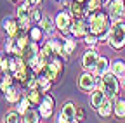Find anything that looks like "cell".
Instances as JSON below:
<instances>
[{"mask_svg": "<svg viewBox=\"0 0 125 123\" xmlns=\"http://www.w3.org/2000/svg\"><path fill=\"white\" fill-rule=\"evenodd\" d=\"M87 23H89L90 33L101 37L103 33H108V31H109V26H111V18H109L108 12L96 10V12L87 14Z\"/></svg>", "mask_w": 125, "mask_h": 123, "instance_id": "cell-1", "label": "cell"}, {"mask_svg": "<svg viewBox=\"0 0 125 123\" xmlns=\"http://www.w3.org/2000/svg\"><path fill=\"white\" fill-rule=\"evenodd\" d=\"M108 45L115 52L125 49V23H122V21L111 23V26H109V40H108Z\"/></svg>", "mask_w": 125, "mask_h": 123, "instance_id": "cell-2", "label": "cell"}, {"mask_svg": "<svg viewBox=\"0 0 125 123\" xmlns=\"http://www.w3.org/2000/svg\"><path fill=\"white\" fill-rule=\"evenodd\" d=\"M120 88H122V83H120V78L111 73V71H108L103 75V90H104V94L109 101H116L118 95H120Z\"/></svg>", "mask_w": 125, "mask_h": 123, "instance_id": "cell-3", "label": "cell"}, {"mask_svg": "<svg viewBox=\"0 0 125 123\" xmlns=\"http://www.w3.org/2000/svg\"><path fill=\"white\" fill-rule=\"evenodd\" d=\"M62 61H64V59H61L59 56H54V57L51 59V63H47V66H45V69H43V75H45L51 82H54V83L61 78L62 69H64Z\"/></svg>", "mask_w": 125, "mask_h": 123, "instance_id": "cell-4", "label": "cell"}, {"mask_svg": "<svg viewBox=\"0 0 125 123\" xmlns=\"http://www.w3.org/2000/svg\"><path fill=\"white\" fill-rule=\"evenodd\" d=\"M76 87L80 88L83 94H89V92H92L94 88L97 87V75L94 71H85L78 76V82H76Z\"/></svg>", "mask_w": 125, "mask_h": 123, "instance_id": "cell-5", "label": "cell"}, {"mask_svg": "<svg viewBox=\"0 0 125 123\" xmlns=\"http://www.w3.org/2000/svg\"><path fill=\"white\" fill-rule=\"evenodd\" d=\"M57 121L59 123H75V121H78V118H76V106L71 101L62 104L61 111L57 114Z\"/></svg>", "mask_w": 125, "mask_h": 123, "instance_id": "cell-6", "label": "cell"}, {"mask_svg": "<svg viewBox=\"0 0 125 123\" xmlns=\"http://www.w3.org/2000/svg\"><path fill=\"white\" fill-rule=\"evenodd\" d=\"M108 14L111 18V23L122 21L125 18V2L123 0H109L108 2Z\"/></svg>", "mask_w": 125, "mask_h": 123, "instance_id": "cell-7", "label": "cell"}, {"mask_svg": "<svg viewBox=\"0 0 125 123\" xmlns=\"http://www.w3.org/2000/svg\"><path fill=\"white\" fill-rule=\"evenodd\" d=\"M54 106H56L54 97L49 95V94L45 92L42 102L38 104V113H40V116H42V118H51V116L54 114Z\"/></svg>", "mask_w": 125, "mask_h": 123, "instance_id": "cell-8", "label": "cell"}, {"mask_svg": "<svg viewBox=\"0 0 125 123\" xmlns=\"http://www.w3.org/2000/svg\"><path fill=\"white\" fill-rule=\"evenodd\" d=\"M70 33L75 38H83L87 33H90L87 19H73V23L70 26Z\"/></svg>", "mask_w": 125, "mask_h": 123, "instance_id": "cell-9", "label": "cell"}, {"mask_svg": "<svg viewBox=\"0 0 125 123\" xmlns=\"http://www.w3.org/2000/svg\"><path fill=\"white\" fill-rule=\"evenodd\" d=\"M54 19H56V26H57V29L61 33H68L70 31V26L73 23V16H71L70 10H61Z\"/></svg>", "mask_w": 125, "mask_h": 123, "instance_id": "cell-10", "label": "cell"}, {"mask_svg": "<svg viewBox=\"0 0 125 123\" xmlns=\"http://www.w3.org/2000/svg\"><path fill=\"white\" fill-rule=\"evenodd\" d=\"M97 59H99V54L96 52V49L89 47V50L82 56V68L85 71H94L96 69V64H97Z\"/></svg>", "mask_w": 125, "mask_h": 123, "instance_id": "cell-11", "label": "cell"}, {"mask_svg": "<svg viewBox=\"0 0 125 123\" xmlns=\"http://www.w3.org/2000/svg\"><path fill=\"white\" fill-rule=\"evenodd\" d=\"M38 54H40V47H38V42H33V40H31V42H30V43L26 45V47H24V49L21 50V54H19V56H21V57H23V59L26 61V63L30 64V63H31V61H33V59H35V57H37Z\"/></svg>", "mask_w": 125, "mask_h": 123, "instance_id": "cell-12", "label": "cell"}, {"mask_svg": "<svg viewBox=\"0 0 125 123\" xmlns=\"http://www.w3.org/2000/svg\"><path fill=\"white\" fill-rule=\"evenodd\" d=\"M2 26H4V29H5L7 37H18L19 31H21L18 19H14V18H5V19L2 21Z\"/></svg>", "mask_w": 125, "mask_h": 123, "instance_id": "cell-13", "label": "cell"}, {"mask_svg": "<svg viewBox=\"0 0 125 123\" xmlns=\"http://www.w3.org/2000/svg\"><path fill=\"white\" fill-rule=\"evenodd\" d=\"M38 24L42 26V29L45 31V35H47V37H54L57 26H56V19H52L49 14H47V16H43V18H42V21H40Z\"/></svg>", "mask_w": 125, "mask_h": 123, "instance_id": "cell-14", "label": "cell"}, {"mask_svg": "<svg viewBox=\"0 0 125 123\" xmlns=\"http://www.w3.org/2000/svg\"><path fill=\"white\" fill-rule=\"evenodd\" d=\"M106 99V94H104V90L96 87L92 92H90V106L94 107V109H97V107L103 104V101Z\"/></svg>", "mask_w": 125, "mask_h": 123, "instance_id": "cell-15", "label": "cell"}, {"mask_svg": "<svg viewBox=\"0 0 125 123\" xmlns=\"http://www.w3.org/2000/svg\"><path fill=\"white\" fill-rule=\"evenodd\" d=\"M68 10L71 12L73 19H85V16H87L85 7H83L80 2H75V0H71V4H70V9H68Z\"/></svg>", "mask_w": 125, "mask_h": 123, "instance_id": "cell-16", "label": "cell"}, {"mask_svg": "<svg viewBox=\"0 0 125 123\" xmlns=\"http://www.w3.org/2000/svg\"><path fill=\"white\" fill-rule=\"evenodd\" d=\"M4 97H5V101L9 102V104H16L21 97H23V94L19 92V88L18 87H14V85H10L5 92H4Z\"/></svg>", "mask_w": 125, "mask_h": 123, "instance_id": "cell-17", "label": "cell"}, {"mask_svg": "<svg viewBox=\"0 0 125 123\" xmlns=\"http://www.w3.org/2000/svg\"><path fill=\"white\" fill-rule=\"evenodd\" d=\"M97 114L101 118H109V116H113V101H109L108 97L103 101V104L97 107Z\"/></svg>", "mask_w": 125, "mask_h": 123, "instance_id": "cell-18", "label": "cell"}, {"mask_svg": "<svg viewBox=\"0 0 125 123\" xmlns=\"http://www.w3.org/2000/svg\"><path fill=\"white\" fill-rule=\"evenodd\" d=\"M109 71L115 73L118 78L125 76V61L123 59H113L111 63H109Z\"/></svg>", "mask_w": 125, "mask_h": 123, "instance_id": "cell-19", "label": "cell"}, {"mask_svg": "<svg viewBox=\"0 0 125 123\" xmlns=\"http://www.w3.org/2000/svg\"><path fill=\"white\" fill-rule=\"evenodd\" d=\"M24 95L30 99L31 106H38V104L42 102V99H43V92H40L38 88H28V90L24 92Z\"/></svg>", "mask_w": 125, "mask_h": 123, "instance_id": "cell-20", "label": "cell"}, {"mask_svg": "<svg viewBox=\"0 0 125 123\" xmlns=\"http://www.w3.org/2000/svg\"><path fill=\"white\" fill-rule=\"evenodd\" d=\"M108 71H109V59H108V57H104V56H99L94 73H96L97 76H103V75H104V73H108Z\"/></svg>", "mask_w": 125, "mask_h": 123, "instance_id": "cell-21", "label": "cell"}, {"mask_svg": "<svg viewBox=\"0 0 125 123\" xmlns=\"http://www.w3.org/2000/svg\"><path fill=\"white\" fill-rule=\"evenodd\" d=\"M38 121H40V113H38V109H35V107L31 106L23 114V123H38Z\"/></svg>", "mask_w": 125, "mask_h": 123, "instance_id": "cell-22", "label": "cell"}, {"mask_svg": "<svg viewBox=\"0 0 125 123\" xmlns=\"http://www.w3.org/2000/svg\"><path fill=\"white\" fill-rule=\"evenodd\" d=\"M113 116L123 120L125 118V99H116L113 102Z\"/></svg>", "mask_w": 125, "mask_h": 123, "instance_id": "cell-23", "label": "cell"}, {"mask_svg": "<svg viewBox=\"0 0 125 123\" xmlns=\"http://www.w3.org/2000/svg\"><path fill=\"white\" fill-rule=\"evenodd\" d=\"M16 19H18V23H19L21 31H28V29L31 28V23H33L30 14H21V16H16Z\"/></svg>", "mask_w": 125, "mask_h": 123, "instance_id": "cell-24", "label": "cell"}, {"mask_svg": "<svg viewBox=\"0 0 125 123\" xmlns=\"http://www.w3.org/2000/svg\"><path fill=\"white\" fill-rule=\"evenodd\" d=\"M28 35H30V38L33 40V42H40V40L43 38L45 31L42 29V26L38 24V26H31V28L28 29Z\"/></svg>", "mask_w": 125, "mask_h": 123, "instance_id": "cell-25", "label": "cell"}, {"mask_svg": "<svg viewBox=\"0 0 125 123\" xmlns=\"http://www.w3.org/2000/svg\"><path fill=\"white\" fill-rule=\"evenodd\" d=\"M4 121H5V123H19V121H23V114H21L18 109L7 111L5 116H4Z\"/></svg>", "mask_w": 125, "mask_h": 123, "instance_id": "cell-26", "label": "cell"}, {"mask_svg": "<svg viewBox=\"0 0 125 123\" xmlns=\"http://www.w3.org/2000/svg\"><path fill=\"white\" fill-rule=\"evenodd\" d=\"M62 47H64V52L66 54H73L75 49H76V38H71V37H62Z\"/></svg>", "mask_w": 125, "mask_h": 123, "instance_id": "cell-27", "label": "cell"}, {"mask_svg": "<svg viewBox=\"0 0 125 123\" xmlns=\"http://www.w3.org/2000/svg\"><path fill=\"white\" fill-rule=\"evenodd\" d=\"M52 85H54V82H51L43 73L38 75V90H40V92H43V94H45V92H49Z\"/></svg>", "mask_w": 125, "mask_h": 123, "instance_id": "cell-28", "label": "cell"}, {"mask_svg": "<svg viewBox=\"0 0 125 123\" xmlns=\"http://www.w3.org/2000/svg\"><path fill=\"white\" fill-rule=\"evenodd\" d=\"M30 107H31V102H30V99H28V97L23 94V97H21L18 102H16V109H18L21 114H24V113L30 109Z\"/></svg>", "mask_w": 125, "mask_h": 123, "instance_id": "cell-29", "label": "cell"}, {"mask_svg": "<svg viewBox=\"0 0 125 123\" xmlns=\"http://www.w3.org/2000/svg\"><path fill=\"white\" fill-rule=\"evenodd\" d=\"M14 80H16V78H14V75H12V73H4L2 80H0V92H5V90L12 85Z\"/></svg>", "mask_w": 125, "mask_h": 123, "instance_id": "cell-30", "label": "cell"}, {"mask_svg": "<svg viewBox=\"0 0 125 123\" xmlns=\"http://www.w3.org/2000/svg\"><path fill=\"white\" fill-rule=\"evenodd\" d=\"M103 5H104L103 0H87V7H85V10H87V14H90V12L101 10Z\"/></svg>", "mask_w": 125, "mask_h": 123, "instance_id": "cell-31", "label": "cell"}, {"mask_svg": "<svg viewBox=\"0 0 125 123\" xmlns=\"http://www.w3.org/2000/svg\"><path fill=\"white\" fill-rule=\"evenodd\" d=\"M83 42H85V45H89V47H94V45L99 42V37L94 35V33H87V35L83 37Z\"/></svg>", "mask_w": 125, "mask_h": 123, "instance_id": "cell-32", "label": "cell"}, {"mask_svg": "<svg viewBox=\"0 0 125 123\" xmlns=\"http://www.w3.org/2000/svg\"><path fill=\"white\" fill-rule=\"evenodd\" d=\"M30 16H31V21H33V23H40V21H42V18H43L38 7H31V12H30Z\"/></svg>", "mask_w": 125, "mask_h": 123, "instance_id": "cell-33", "label": "cell"}, {"mask_svg": "<svg viewBox=\"0 0 125 123\" xmlns=\"http://www.w3.org/2000/svg\"><path fill=\"white\" fill-rule=\"evenodd\" d=\"M7 69V54L0 52V73H5Z\"/></svg>", "mask_w": 125, "mask_h": 123, "instance_id": "cell-34", "label": "cell"}, {"mask_svg": "<svg viewBox=\"0 0 125 123\" xmlns=\"http://www.w3.org/2000/svg\"><path fill=\"white\" fill-rule=\"evenodd\" d=\"M76 118H78V121H83L85 120V109H83V107H78L76 106Z\"/></svg>", "mask_w": 125, "mask_h": 123, "instance_id": "cell-35", "label": "cell"}, {"mask_svg": "<svg viewBox=\"0 0 125 123\" xmlns=\"http://www.w3.org/2000/svg\"><path fill=\"white\" fill-rule=\"evenodd\" d=\"M30 4L33 5V7H38V5L42 4V0H30Z\"/></svg>", "mask_w": 125, "mask_h": 123, "instance_id": "cell-36", "label": "cell"}, {"mask_svg": "<svg viewBox=\"0 0 125 123\" xmlns=\"http://www.w3.org/2000/svg\"><path fill=\"white\" fill-rule=\"evenodd\" d=\"M120 83H122V87L125 88V76H122V78H120Z\"/></svg>", "mask_w": 125, "mask_h": 123, "instance_id": "cell-37", "label": "cell"}, {"mask_svg": "<svg viewBox=\"0 0 125 123\" xmlns=\"http://www.w3.org/2000/svg\"><path fill=\"white\" fill-rule=\"evenodd\" d=\"M75 2H80V4H85V2H87V0H75Z\"/></svg>", "mask_w": 125, "mask_h": 123, "instance_id": "cell-38", "label": "cell"}, {"mask_svg": "<svg viewBox=\"0 0 125 123\" xmlns=\"http://www.w3.org/2000/svg\"><path fill=\"white\" fill-rule=\"evenodd\" d=\"M10 2H14V4H19V2H21V0H10Z\"/></svg>", "mask_w": 125, "mask_h": 123, "instance_id": "cell-39", "label": "cell"}, {"mask_svg": "<svg viewBox=\"0 0 125 123\" xmlns=\"http://www.w3.org/2000/svg\"><path fill=\"white\" fill-rule=\"evenodd\" d=\"M108 2H109V0H103V4H108Z\"/></svg>", "mask_w": 125, "mask_h": 123, "instance_id": "cell-40", "label": "cell"}, {"mask_svg": "<svg viewBox=\"0 0 125 123\" xmlns=\"http://www.w3.org/2000/svg\"><path fill=\"white\" fill-rule=\"evenodd\" d=\"M123 2H125V0H123Z\"/></svg>", "mask_w": 125, "mask_h": 123, "instance_id": "cell-41", "label": "cell"}]
</instances>
